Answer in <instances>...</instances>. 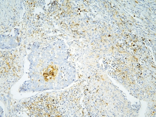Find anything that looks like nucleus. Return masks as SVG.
Masks as SVG:
<instances>
[{"label": "nucleus", "mask_w": 156, "mask_h": 117, "mask_svg": "<svg viewBox=\"0 0 156 117\" xmlns=\"http://www.w3.org/2000/svg\"><path fill=\"white\" fill-rule=\"evenodd\" d=\"M57 69L55 66H49L44 72L43 76L46 81L51 80L56 75Z\"/></svg>", "instance_id": "f257e3e1"}]
</instances>
